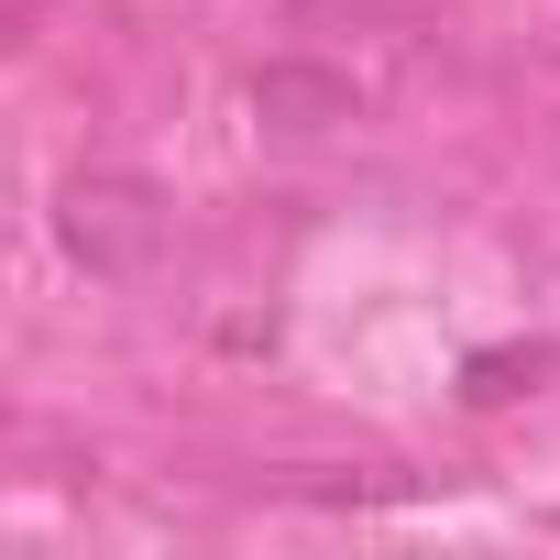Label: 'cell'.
<instances>
[{
  "mask_svg": "<svg viewBox=\"0 0 560 560\" xmlns=\"http://www.w3.org/2000/svg\"><path fill=\"white\" fill-rule=\"evenodd\" d=\"M34 12H45V0H12V34H23V23H34Z\"/></svg>",
  "mask_w": 560,
  "mask_h": 560,
  "instance_id": "cell-4",
  "label": "cell"
},
{
  "mask_svg": "<svg viewBox=\"0 0 560 560\" xmlns=\"http://www.w3.org/2000/svg\"><path fill=\"white\" fill-rule=\"evenodd\" d=\"M560 385V341H483L462 352V407H527Z\"/></svg>",
  "mask_w": 560,
  "mask_h": 560,
  "instance_id": "cell-3",
  "label": "cell"
},
{
  "mask_svg": "<svg viewBox=\"0 0 560 560\" xmlns=\"http://www.w3.org/2000/svg\"><path fill=\"white\" fill-rule=\"evenodd\" d=\"M253 121L264 132H341V121H363V89L341 78V67H319V56H275V67H253Z\"/></svg>",
  "mask_w": 560,
  "mask_h": 560,
  "instance_id": "cell-2",
  "label": "cell"
},
{
  "mask_svg": "<svg viewBox=\"0 0 560 560\" xmlns=\"http://www.w3.org/2000/svg\"><path fill=\"white\" fill-rule=\"evenodd\" d=\"M56 242L78 275H100V287H132V275L165 264L176 242V198L143 176V165H78L56 187Z\"/></svg>",
  "mask_w": 560,
  "mask_h": 560,
  "instance_id": "cell-1",
  "label": "cell"
}]
</instances>
